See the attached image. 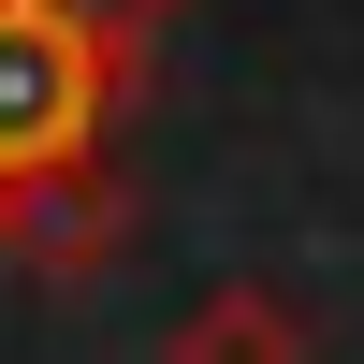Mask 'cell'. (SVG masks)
Masks as SVG:
<instances>
[{
    "mask_svg": "<svg viewBox=\"0 0 364 364\" xmlns=\"http://www.w3.org/2000/svg\"><path fill=\"white\" fill-rule=\"evenodd\" d=\"M117 233H132V204H117V175H102V161L0 190V248H15V262H44V277H87V262H117Z\"/></svg>",
    "mask_w": 364,
    "mask_h": 364,
    "instance_id": "7a4b0ae2",
    "label": "cell"
},
{
    "mask_svg": "<svg viewBox=\"0 0 364 364\" xmlns=\"http://www.w3.org/2000/svg\"><path fill=\"white\" fill-rule=\"evenodd\" d=\"M132 87H146V29H117L102 0H0V190L102 161Z\"/></svg>",
    "mask_w": 364,
    "mask_h": 364,
    "instance_id": "6da1fadb",
    "label": "cell"
},
{
    "mask_svg": "<svg viewBox=\"0 0 364 364\" xmlns=\"http://www.w3.org/2000/svg\"><path fill=\"white\" fill-rule=\"evenodd\" d=\"M161 364H306V321H291V291L233 277V291H204V306L175 321V350H161Z\"/></svg>",
    "mask_w": 364,
    "mask_h": 364,
    "instance_id": "3957f363",
    "label": "cell"
}]
</instances>
